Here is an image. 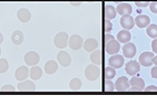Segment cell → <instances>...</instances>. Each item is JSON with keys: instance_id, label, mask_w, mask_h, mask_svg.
<instances>
[{"instance_id": "cell-1", "label": "cell", "mask_w": 157, "mask_h": 96, "mask_svg": "<svg viewBox=\"0 0 157 96\" xmlns=\"http://www.w3.org/2000/svg\"><path fill=\"white\" fill-rule=\"evenodd\" d=\"M101 71L100 68L98 67V65L91 64L88 65L85 69V77L87 78L90 82H93V80H97L98 77H100Z\"/></svg>"}, {"instance_id": "cell-2", "label": "cell", "mask_w": 157, "mask_h": 96, "mask_svg": "<svg viewBox=\"0 0 157 96\" xmlns=\"http://www.w3.org/2000/svg\"><path fill=\"white\" fill-rule=\"evenodd\" d=\"M68 40H69V37L66 32H59L55 36L54 39V43H55V46L59 49H64L65 47L67 46L68 44Z\"/></svg>"}, {"instance_id": "cell-3", "label": "cell", "mask_w": 157, "mask_h": 96, "mask_svg": "<svg viewBox=\"0 0 157 96\" xmlns=\"http://www.w3.org/2000/svg\"><path fill=\"white\" fill-rule=\"evenodd\" d=\"M24 62L29 67L36 66L38 63L40 62V55L36 51H29L24 55Z\"/></svg>"}, {"instance_id": "cell-4", "label": "cell", "mask_w": 157, "mask_h": 96, "mask_svg": "<svg viewBox=\"0 0 157 96\" xmlns=\"http://www.w3.org/2000/svg\"><path fill=\"white\" fill-rule=\"evenodd\" d=\"M120 49H121L120 42L116 41L115 39L105 43V50L109 54H116L118 51H120Z\"/></svg>"}, {"instance_id": "cell-5", "label": "cell", "mask_w": 157, "mask_h": 96, "mask_svg": "<svg viewBox=\"0 0 157 96\" xmlns=\"http://www.w3.org/2000/svg\"><path fill=\"white\" fill-rule=\"evenodd\" d=\"M129 84H130L131 91H141L145 89V82H144L143 78L138 76H134L129 80Z\"/></svg>"}, {"instance_id": "cell-6", "label": "cell", "mask_w": 157, "mask_h": 96, "mask_svg": "<svg viewBox=\"0 0 157 96\" xmlns=\"http://www.w3.org/2000/svg\"><path fill=\"white\" fill-rule=\"evenodd\" d=\"M57 60L59 62V64L63 67H68L71 63V57L68 52L64 51V50H61L59 54H57Z\"/></svg>"}, {"instance_id": "cell-7", "label": "cell", "mask_w": 157, "mask_h": 96, "mask_svg": "<svg viewBox=\"0 0 157 96\" xmlns=\"http://www.w3.org/2000/svg\"><path fill=\"white\" fill-rule=\"evenodd\" d=\"M68 45L72 50H78L83 46V39L78 35H72L68 40Z\"/></svg>"}, {"instance_id": "cell-8", "label": "cell", "mask_w": 157, "mask_h": 96, "mask_svg": "<svg viewBox=\"0 0 157 96\" xmlns=\"http://www.w3.org/2000/svg\"><path fill=\"white\" fill-rule=\"evenodd\" d=\"M124 63H125L124 57L120 54H112V57L109 59V66L113 67L114 69H120L124 66Z\"/></svg>"}, {"instance_id": "cell-9", "label": "cell", "mask_w": 157, "mask_h": 96, "mask_svg": "<svg viewBox=\"0 0 157 96\" xmlns=\"http://www.w3.org/2000/svg\"><path fill=\"white\" fill-rule=\"evenodd\" d=\"M123 52L124 57H126L127 59H132L136 54V46L130 42L125 43V45L123 46Z\"/></svg>"}, {"instance_id": "cell-10", "label": "cell", "mask_w": 157, "mask_h": 96, "mask_svg": "<svg viewBox=\"0 0 157 96\" xmlns=\"http://www.w3.org/2000/svg\"><path fill=\"white\" fill-rule=\"evenodd\" d=\"M134 18L131 15H125V16H121V25L124 29L126 30H130L134 27Z\"/></svg>"}, {"instance_id": "cell-11", "label": "cell", "mask_w": 157, "mask_h": 96, "mask_svg": "<svg viewBox=\"0 0 157 96\" xmlns=\"http://www.w3.org/2000/svg\"><path fill=\"white\" fill-rule=\"evenodd\" d=\"M125 70L129 75H135L140 70V64L136 61H130L126 64Z\"/></svg>"}, {"instance_id": "cell-12", "label": "cell", "mask_w": 157, "mask_h": 96, "mask_svg": "<svg viewBox=\"0 0 157 96\" xmlns=\"http://www.w3.org/2000/svg\"><path fill=\"white\" fill-rule=\"evenodd\" d=\"M154 57V54L152 52H143L140 55H139V64L144 67H150L153 62H152V59Z\"/></svg>"}, {"instance_id": "cell-13", "label": "cell", "mask_w": 157, "mask_h": 96, "mask_svg": "<svg viewBox=\"0 0 157 96\" xmlns=\"http://www.w3.org/2000/svg\"><path fill=\"white\" fill-rule=\"evenodd\" d=\"M29 76V68L25 66H20L19 68H17V70L15 71V77H16V79L19 80V82L25 80Z\"/></svg>"}, {"instance_id": "cell-14", "label": "cell", "mask_w": 157, "mask_h": 96, "mask_svg": "<svg viewBox=\"0 0 157 96\" xmlns=\"http://www.w3.org/2000/svg\"><path fill=\"white\" fill-rule=\"evenodd\" d=\"M115 90L117 91H126L130 88V84H129V79L126 76H121L117 78V80L114 84Z\"/></svg>"}, {"instance_id": "cell-15", "label": "cell", "mask_w": 157, "mask_h": 96, "mask_svg": "<svg viewBox=\"0 0 157 96\" xmlns=\"http://www.w3.org/2000/svg\"><path fill=\"white\" fill-rule=\"evenodd\" d=\"M17 18H18L19 21L22 22V23H26V22H29L30 18H32V14H30V12L27 9L21 7V9H19L18 12H17Z\"/></svg>"}, {"instance_id": "cell-16", "label": "cell", "mask_w": 157, "mask_h": 96, "mask_svg": "<svg viewBox=\"0 0 157 96\" xmlns=\"http://www.w3.org/2000/svg\"><path fill=\"white\" fill-rule=\"evenodd\" d=\"M17 89L19 91H35L36 90V85L34 84L33 80H22L20 82L18 86H17Z\"/></svg>"}, {"instance_id": "cell-17", "label": "cell", "mask_w": 157, "mask_h": 96, "mask_svg": "<svg viewBox=\"0 0 157 96\" xmlns=\"http://www.w3.org/2000/svg\"><path fill=\"white\" fill-rule=\"evenodd\" d=\"M134 22L137 25L139 28H145L150 24V18H149L147 15H138L137 17H135Z\"/></svg>"}, {"instance_id": "cell-18", "label": "cell", "mask_w": 157, "mask_h": 96, "mask_svg": "<svg viewBox=\"0 0 157 96\" xmlns=\"http://www.w3.org/2000/svg\"><path fill=\"white\" fill-rule=\"evenodd\" d=\"M116 13L120 14L121 16H125V15H131L132 13V6L129 3H121L116 7Z\"/></svg>"}, {"instance_id": "cell-19", "label": "cell", "mask_w": 157, "mask_h": 96, "mask_svg": "<svg viewBox=\"0 0 157 96\" xmlns=\"http://www.w3.org/2000/svg\"><path fill=\"white\" fill-rule=\"evenodd\" d=\"M58 63L56 61H48V62L45 63L44 65V70L46 72V74L48 75H52V74H55L58 70Z\"/></svg>"}, {"instance_id": "cell-20", "label": "cell", "mask_w": 157, "mask_h": 96, "mask_svg": "<svg viewBox=\"0 0 157 96\" xmlns=\"http://www.w3.org/2000/svg\"><path fill=\"white\" fill-rule=\"evenodd\" d=\"M98 46V42L95 39H92V38H89L84 42V49L87 52H92L94 51L95 49Z\"/></svg>"}, {"instance_id": "cell-21", "label": "cell", "mask_w": 157, "mask_h": 96, "mask_svg": "<svg viewBox=\"0 0 157 96\" xmlns=\"http://www.w3.org/2000/svg\"><path fill=\"white\" fill-rule=\"evenodd\" d=\"M116 9L113 7L110 4H106L105 6V9H104V16H105V19H108V20H112L114 19L116 17Z\"/></svg>"}, {"instance_id": "cell-22", "label": "cell", "mask_w": 157, "mask_h": 96, "mask_svg": "<svg viewBox=\"0 0 157 96\" xmlns=\"http://www.w3.org/2000/svg\"><path fill=\"white\" fill-rule=\"evenodd\" d=\"M90 61L92 62V64L94 65H102L103 63V54L101 50H97L95 49L94 51L91 52L90 54Z\"/></svg>"}, {"instance_id": "cell-23", "label": "cell", "mask_w": 157, "mask_h": 96, "mask_svg": "<svg viewBox=\"0 0 157 96\" xmlns=\"http://www.w3.org/2000/svg\"><path fill=\"white\" fill-rule=\"evenodd\" d=\"M11 40H12L13 44L21 45L22 43H23V40H24V36H23V34H22L21 30H15V31L12 34Z\"/></svg>"}, {"instance_id": "cell-24", "label": "cell", "mask_w": 157, "mask_h": 96, "mask_svg": "<svg viewBox=\"0 0 157 96\" xmlns=\"http://www.w3.org/2000/svg\"><path fill=\"white\" fill-rule=\"evenodd\" d=\"M42 76V69L39 66H33L29 70V77L32 80H38Z\"/></svg>"}, {"instance_id": "cell-25", "label": "cell", "mask_w": 157, "mask_h": 96, "mask_svg": "<svg viewBox=\"0 0 157 96\" xmlns=\"http://www.w3.org/2000/svg\"><path fill=\"white\" fill-rule=\"evenodd\" d=\"M131 40V34L129 30L123 29L117 34V41L120 43H128Z\"/></svg>"}, {"instance_id": "cell-26", "label": "cell", "mask_w": 157, "mask_h": 96, "mask_svg": "<svg viewBox=\"0 0 157 96\" xmlns=\"http://www.w3.org/2000/svg\"><path fill=\"white\" fill-rule=\"evenodd\" d=\"M115 75H116V71L113 67L109 66L104 69V77H105V79H112Z\"/></svg>"}, {"instance_id": "cell-27", "label": "cell", "mask_w": 157, "mask_h": 96, "mask_svg": "<svg viewBox=\"0 0 157 96\" xmlns=\"http://www.w3.org/2000/svg\"><path fill=\"white\" fill-rule=\"evenodd\" d=\"M69 87H70V89L73 90V91L80 90L81 88H82V80H81L80 78H77V77L72 78L69 83Z\"/></svg>"}, {"instance_id": "cell-28", "label": "cell", "mask_w": 157, "mask_h": 96, "mask_svg": "<svg viewBox=\"0 0 157 96\" xmlns=\"http://www.w3.org/2000/svg\"><path fill=\"white\" fill-rule=\"evenodd\" d=\"M147 35L149 37L155 39L157 38V25L156 24H149L147 26Z\"/></svg>"}, {"instance_id": "cell-29", "label": "cell", "mask_w": 157, "mask_h": 96, "mask_svg": "<svg viewBox=\"0 0 157 96\" xmlns=\"http://www.w3.org/2000/svg\"><path fill=\"white\" fill-rule=\"evenodd\" d=\"M10 64L6 59H0V73H6L9 70Z\"/></svg>"}, {"instance_id": "cell-30", "label": "cell", "mask_w": 157, "mask_h": 96, "mask_svg": "<svg viewBox=\"0 0 157 96\" xmlns=\"http://www.w3.org/2000/svg\"><path fill=\"white\" fill-rule=\"evenodd\" d=\"M115 89L114 84L111 82V79H105L104 82V90L105 91H113Z\"/></svg>"}, {"instance_id": "cell-31", "label": "cell", "mask_w": 157, "mask_h": 96, "mask_svg": "<svg viewBox=\"0 0 157 96\" xmlns=\"http://www.w3.org/2000/svg\"><path fill=\"white\" fill-rule=\"evenodd\" d=\"M104 29H105L106 32L111 31V29H112V23H111L110 20L105 19V22H104Z\"/></svg>"}, {"instance_id": "cell-32", "label": "cell", "mask_w": 157, "mask_h": 96, "mask_svg": "<svg viewBox=\"0 0 157 96\" xmlns=\"http://www.w3.org/2000/svg\"><path fill=\"white\" fill-rule=\"evenodd\" d=\"M150 6V9L152 13H154V14H157V2H152L151 4H149Z\"/></svg>"}, {"instance_id": "cell-33", "label": "cell", "mask_w": 157, "mask_h": 96, "mask_svg": "<svg viewBox=\"0 0 157 96\" xmlns=\"http://www.w3.org/2000/svg\"><path fill=\"white\" fill-rule=\"evenodd\" d=\"M2 91H15V87L12 85H4L3 87L1 88Z\"/></svg>"}, {"instance_id": "cell-34", "label": "cell", "mask_w": 157, "mask_h": 96, "mask_svg": "<svg viewBox=\"0 0 157 96\" xmlns=\"http://www.w3.org/2000/svg\"><path fill=\"white\" fill-rule=\"evenodd\" d=\"M151 46H152V50H153L155 54H157V38H155V39L152 41Z\"/></svg>"}, {"instance_id": "cell-35", "label": "cell", "mask_w": 157, "mask_h": 96, "mask_svg": "<svg viewBox=\"0 0 157 96\" xmlns=\"http://www.w3.org/2000/svg\"><path fill=\"white\" fill-rule=\"evenodd\" d=\"M114 39V37L112 36V35H109V34H105V36H104V41L106 42H109V41H111V40H113Z\"/></svg>"}, {"instance_id": "cell-36", "label": "cell", "mask_w": 157, "mask_h": 96, "mask_svg": "<svg viewBox=\"0 0 157 96\" xmlns=\"http://www.w3.org/2000/svg\"><path fill=\"white\" fill-rule=\"evenodd\" d=\"M149 2H136V6H138L139 9H143V7H147L149 6Z\"/></svg>"}, {"instance_id": "cell-37", "label": "cell", "mask_w": 157, "mask_h": 96, "mask_svg": "<svg viewBox=\"0 0 157 96\" xmlns=\"http://www.w3.org/2000/svg\"><path fill=\"white\" fill-rule=\"evenodd\" d=\"M151 76L153 77V78H156V79H157V66L152 68V70H151Z\"/></svg>"}, {"instance_id": "cell-38", "label": "cell", "mask_w": 157, "mask_h": 96, "mask_svg": "<svg viewBox=\"0 0 157 96\" xmlns=\"http://www.w3.org/2000/svg\"><path fill=\"white\" fill-rule=\"evenodd\" d=\"M146 91H157V87L156 86H149V87L145 88Z\"/></svg>"}, {"instance_id": "cell-39", "label": "cell", "mask_w": 157, "mask_h": 96, "mask_svg": "<svg viewBox=\"0 0 157 96\" xmlns=\"http://www.w3.org/2000/svg\"><path fill=\"white\" fill-rule=\"evenodd\" d=\"M152 62H153V64H155L156 66H157V55H156V57H154L153 59H152Z\"/></svg>"}, {"instance_id": "cell-40", "label": "cell", "mask_w": 157, "mask_h": 96, "mask_svg": "<svg viewBox=\"0 0 157 96\" xmlns=\"http://www.w3.org/2000/svg\"><path fill=\"white\" fill-rule=\"evenodd\" d=\"M2 42H3V35L0 32V44H1Z\"/></svg>"}, {"instance_id": "cell-41", "label": "cell", "mask_w": 157, "mask_h": 96, "mask_svg": "<svg viewBox=\"0 0 157 96\" xmlns=\"http://www.w3.org/2000/svg\"><path fill=\"white\" fill-rule=\"evenodd\" d=\"M0 55H1V48H0Z\"/></svg>"}]
</instances>
